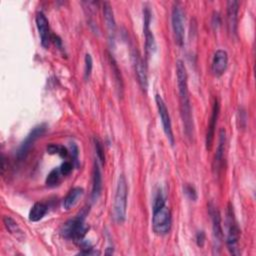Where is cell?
<instances>
[{
  "instance_id": "obj_1",
  "label": "cell",
  "mask_w": 256,
  "mask_h": 256,
  "mask_svg": "<svg viewBox=\"0 0 256 256\" xmlns=\"http://www.w3.org/2000/svg\"><path fill=\"white\" fill-rule=\"evenodd\" d=\"M176 77L180 99V111L184 125V130L187 136H191L193 132V120L192 110L189 99L188 84H187V72L183 61L178 60L176 63Z\"/></svg>"
},
{
  "instance_id": "obj_2",
  "label": "cell",
  "mask_w": 256,
  "mask_h": 256,
  "mask_svg": "<svg viewBox=\"0 0 256 256\" xmlns=\"http://www.w3.org/2000/svg\"><path fill=\"white\" fill-rule=\"evenodd\" d=\"M86 214L87 212L84 209L76 217L66 221L61 226V229H60L61 235L64 238L72 239L75 242H80L82 239H84V236L88 231V227L85 224Z\"/></svg>"
},
{
  "instance_id": "obj_3",
  "label": "cell",
  "mask_w": 256,
  "mask_h": 256,
  "mask_svg": "<svg viewBox=\"0 0 256 256\" xmlns=\"http://www.w3.org/2000/svg\"><path fill=\"white\" fill-rule=\"evenodd\" d=\"M128 186L124 175H120L117 181L113 205V217L117 223H123L126 219Z\"/></svg>"
},
{
  "instance_id": "obj_4",
  "label": "cell",
  "mask_w": 256,
  "mask_h": 256,
  "mask_svg": "<svg viewBox=\"0 0 256 256\" xmlns=\"http://www.w3.org/2000/svg\"><path fill=\"white\" fill-rule=\"evenodd\" d=\"M226 227H227V234H226L227 249L230 252V254L239 255L240 251H239L238 245H239V239H240V229L235 219L234 211L231 203L228 204Z\"/></svg>"
},
{
  "instance_id": "obj_5",
  "label": "cell",
  "mask_w": 256,
  "mask_h": 256,
  "mask_svg": "<svg viewBox=\"0 0 256 256\" xmlns=\"http://www.w3.org/2000/svg\"><path fill=\"white\" fill-rule=\"evenodd\" d=\"M172 216L170 209L163 205L158 208H153L152 229L157 235H166L171 228Z\"/></svg>"
},
{
  "instance_id": "obj_6",
  "label": "cell",
  "mask_w": 256,
  "mask_h": 256,
  "mask_svg": "<svg viewBox=\"0 0 256 256\" xmlns=\"http://www.w3.org/2000/svg\"><path fill=\"white\" fill-rule=\"evenodd\" d=\"M155 103H156V106H157L158 114L160 116L163 131H164L167 139L169 140L170 144L173 145L174 144V135H173V131H172V124H171L170 115H169V112H168V109L166 107V104H165L164 100L162 99V97L159 94L155 95Z\"/></svg>"
},
{
  "instance_id": "obj_7",
  "label": "cell",
  "mask_w": 256,
  "mask_h": 256,
  "mask_svg": "<svg viewBox=\"0 0 256 256\" xmlns=\"http://www.w3.org/2000/svg\"><path fill=\"white\" fill-rule=\"evenodd\" d=\"M45 130H46V125L40 124V125L35 126L30 131V133L27 135V137L24 139V141L21 143L20 147L17 150V158L19 160H22L27 156L31 147L34 145L36 140L44 134Z\"/></svg>"
},
{
  "instance_id": "obj_8",
  "label": "cell",
  "mask_w": 256,
  "mask_h": 256,
  "mask_svg": "<svg viewBox=\"0 0 256 256\" xmlns=\"http://www.w3.org/2000/svg\"><path fill=\"white\" fill-rule=\"evenodd\" d=\"M171 24L175 42L178 46H183L184 44V19H183V12L181 8L176 5L172 9L171 13Z\"/></svg>"
},
{
  "instance_id": "obj_9",
  "label": "cell",
  "mask_w": 256,
  "mask_h": 256,
  "mask_svg": "<svg viewBox=\"0 0 256 256\" xmlns=\"http://www.w3.org/2000/svg\"><path fill=\"white\" fill-rule=\"evenodd\" d=\"M209 214L212 221V235H213V243L214 249H220L222 240H223V230L221 225V216L218 209L213 205L209 204Z\"/></svg>"
},
{
  "instance_id": "obj_10",
  "label": "cell",
  "mask_w": 256,
  "mask_h": 256,
  "mask_svg": "<svg viewBox=\"0 0 256 256\" xmlns=\"http://www.w3.org/2000/svg\"><path fill=\"white\" fill-rule=\"evenodd\" d=\"M143 32L145 37V51L146 56L150 57L156 48V43L154 39V35L150 30V22H151V12L148 7H145L143 10Z\"/></svg>"
},
{
  "instance_id": "obj_11",
  "label": "cell",
  "mask_w": 256,
  "mask_h": 256,
  "mask_svg": "<svg viewBox=\"0 0 256 256\" xmlns=\"http://www.w3.org/2000/svg\"><path fill=\"white\" fill-rule=\"evenodd\" d=\"M219 111H220V105L219 101L217 98H215L213 107H212V113L211 117L209 120V124L207 127V132H206V139H205V144H206V149L210 150L213 140H214V135H215V128L217 124V119L219 116Z\"/></svg>"
},
{
  "instance_id": "obj_12",
  "label": "cell",
  "mask_w": 256,
  "mask_h": 256,
  "mask_svg": "<svg viewBox=\"0 0 256 256\" xmlns=\"http://www.w3.org/2000/svg\"><path fill=\"white\" fill-rule=\"evenodd\" d=\"M35 22H36V27H37V30H38V33H39V36H40L41 45L44 48H48L51 37H50L49 22H48L46 16L42 12H39L36 15Z\"/></svg>"
},
{
  "instance_id": "obj_13",
  "label": "cell",
  "mask_w": 256,
  "mask_h": 256,
  "mask_svg": "<svg viewBox=\"0 0 256 256\" xmlns=\"http://www.w3.org/2000/svg\"><path fill=\"white\" fill-rule=\"evenodd\" d=\"M133 65H134V70L138 79V83L140 87L146 91L148 88V76H147V70L145 66V62L141 58V56L137 53L134 52L133 54Z\"/></svg>"
},
{
  "instance_id": "obj_14",
  "label": "cell",
  "mask_w": 256,
  "mask_h": 256,
  "mask_svg": "<svg viewBox=\"0 0 256 256\" xmlns=\"http://www.w3.org/2000/svg\"><path fill=\"white\" fill-rule=\"evenodd\" d=\"M228 65V55L227 52L224 50H217L214 53L213 60H212V72L216 77L222 76Z\"/></svg>"
},
{
  "instance_id": "obj_15",
  "label": "cell",
  "mask_w": 256,
  "mask_h": 256,
  "mask_svg": "<svg viewBox=\"0 0 256 256\" xmlns=\"http://www.w3.org/2000/svg\"><path fill=\"white\" fill-rule=\"evenodd\" d=\"M238 1H228L227 2V27L229 33L234 36L237 33V20H238Z\"/></svg>"
},
{
  "instance_id": "obj_16",
  "label": "cell",
  "mask_w": 256,
  "mask_h": 256,
  "mask_svg": "<svg viewBox=\"0 0 256 256\" xmlns=\"http://www.w3.org/2000/svg\"><path fill=\"white\" fill-rule=\"evenodd\" d=\"M225 143H226V132L224 129H221L220 133H219V142H218L217 150H216L214 160H213V170L215 171V173H218L219 170L221 169V166L223 163V158H224Z\"/></svg>"
},
{
  "instance_id": "obj_17",
  "label": "cell",
  "mask_w": 256,
  "mask_h": 256,
  "mask_svg": "<svg viewBox=\"0 0 256 256\" xmlns=\"http://www.w3.org/2000/svg\"><path fill=\"white\" fill-rule=\"evenodd\" d=\"M102 190V176L101 171L99 168V165L97 162L94 163L93 167V173H92V193L91 197L92 200L95 201L99 198Z\"/></svg>"
},
{
  "instance_id": "obj_18",
  "label": "cell",
  "mask_w": 256,
  "mask_h": 256,
  "mask_svg": "<svg viewBox=\"0 0 256 256\" xmlns=\"http://www.w3.org/2000/svg\"><path fill=\"white\" fill-rule=\"evenodd\" d=\"M83 194H84L83 188L81 187L72 188L69 191V193L66 195V197L63 199V208L65 210H70L71 208H73L78 203V201L83 196Z\"/></svg>"
},
{
  "instance_id": "obj_19",
  "label": "cell",
  "mask_w": 256,
  "mask_h": 256,
  "mask_svg": "<svg viewBox=\"0 0 256 256\" xmlns=\"http://www.w3.org/2000/svg\"><path fill=\"white\" fill-rule=\"evenodd\" d=\"M103 15H104V20H105L107 29L109 31V35L114 36L116 31V24H115L112 8L108 2L103 3Z\"/></svg>"
},
{
  "instance_id": "obj_20",
  "label": "cell",
  "mask_w": 256,
  "mask_h": 256,
  "mask_svg": "<svg viewBox=\"0 0 256 256\" xmlns=\"http://www.w3.org/2000/svg\"><path fill=\"white\" fill-rule=\"evenodd\" d=\"M47 210H48V207L46 204H44L42 202H37L31 207V209L29 211L28 218L31 222L40 221L47 213Z\"/></svg>"
},
{
  "instance_id": "obj_21",
  "label": "cell",
  "mask_w": 256,
  "mask_h": 256,
  "mask_svg": "<svg viewBox=\"0 0 256 256\" xmlns=\"http://www.w3.org/2000/svg\"><path fill=\"white\" fill-rule=\"evenodd\" d=\"M3 224L6 227V229L9 231V233L14 235L15 237L19 238L20 236L23 235L22 230L18 226L17 222L13 218H11L10 216H4L3 217Z\"/></svg>"
},
{
  "instance_id": "obj_22",
  "label": "cell",
  "mask_w": 256,
  "mask_h": 256,
  "mask_svg": "<svg viewBox=\"0 0 256 256\" xmlns=\"http://www.w3.org/2000/svg\"><path fill=\"white\" fill-rule=\"evenodd\" d=\"M109 63H110V66L112 68V73L114 75L115 82L117 84V89L119 90V94L122 95V92H123V81H122L121 73H120V70L118 68V65H117L116 61L114 60V58L111 55H109Z\"/></svg>"
},
{
  "instance_id": "obj_23",
  "label": "cell",
  "mask_w": 256,
  "mask_h": 256,
  "mask_svg": "<svg viewBox=\"0 0 256 256\" xmlns=\"http://www.w3.org/2000/svg\"><path fill=\"white\" fill-rule=\"evenodd\" d=\"M61 176H62V174L60 172L59 167L58 168H54L53 170H51L49 172V174L46 177V180H45L46 185L48 187H54V186L58 185L60 180H61Z\"/></svg>"
},
{
  "instance_id": "obj_24",
  "label": "cell",
  "mask_w": 256,
  "mask_h": 256,
  "mask_svg": "<svg viewBox=\"0 0 256 256\" xmlns=\"http://www.w3.org/2000/svg\"><path fill=\"white\" fill-rule=\"evenodd\" d=\"M46 150H47V152L49 154H51V155L57 154V155H59L62 158H66L68 156V153H69L66 147H64L62 145H59V144H53V143L49 144L47 146Z\"/></svg>"
},
{
  "instance_id": "obj_25",
  "label": "cell",
  "mask_w": 256,
  "mask_h": 256,
  "mask_svg": "<svg viewBox=\"0 0 256 256\" xmlns=\"http://www.w3.org/2000/svg\"><path fill=\"white\" fill-rule=\"evenodd\" d=\"M94 147L96 151V155L98 160L104 164L105 163V154H104V147L102 145V142L98 138H94Z\"/></svg>"
},
{
  "instance_id": "obj_26",
  "label": "cell",
  "mask_w": 256,
  "mask_h": 256,
  "mask_svg": "<svg viewBox=\"0 0 256 256\" xmlns=\"http://www.w3.org/2000/svg\"><path fill=\"white\" fill-rule=\"evenodd\" d=\"M85 65H84V78L87 80L92 72V67H93V61H92V57L90 54H86L85 55Z\"/></svg>"
},
{
  "instance_id": "obj_27",
  "label": "cell",
  "mask_w": 256,
  "mask_h": 256,
  "mask_svg": "<svg viewBox=\"0 0 256 256\" xmlns=\"http://www.w3.org/2000/svg\"><path fill=\"white\" fill-rule=\"evenodd\" d=\"M183 191L184 194L186 195V197L192 201H196L197 200V192L195 190V188L193 186H191L190 184H186L183 187Z\"/></svg>"
},
{
  "instance_id": "obj_28",
  "label": "cell",
  "mask_w": 256,
  "mask_h": 256,
  "mask_svg": "<svg viewBox=\"0 0 256 256\" xmlns=\"http://www.w3.org/2000/svg\"><path fill=\"white\" fill-rule=\"evenodd\" d=\"M60 169V172L62 174V176H66V175H69L73 169V164L71 162H68V161H65L61 164V166L59 167Z\"/></svg>"
},
{
  "instance_id": "obj_29",
  "label": "cell",
  "mask_w": 256,
  "mask_h": 256,
  "mask_svg": "<svg viewBox=\"0 0 256 256\" xmlns=\"http://www.w3.org/2000/svg\"><path fill=\"white\" fill-rule=\"evenodd\" d=\"M196 243L199 247H203L205 243V233L203 231H198L196 234Z\"/></svg>"
},
{
  "instance_id": "obj_30",
  "label": "cell",
  "mask_w": 256,
  "mask_h": 256,
  "mask_svg": "<svg viewBox=\"0 0 256 256\" xmlns=\"http://www.w3.org/2000/svg\"><path fill=\"white\" fill-rule=\"evenodd\" d=\"M71 154H72V159L76 162L77 157H78V148L75 144H72V146H71Z\"/></svg>"
}]
</instances>
